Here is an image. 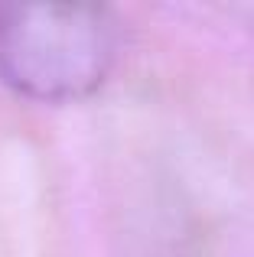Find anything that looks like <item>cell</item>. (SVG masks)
Listing matches in <instances>:
<instances>
[{"label": "cell", "mask_w": 254, "mask_h": 257, "mask_svg": "<svg viewBox=\"0 0 254 257\" xmlns=\"http://www.w3.org/2000/svg\"><path fill=\"white\" fill-rule=\"evenodd\" d=\"M117 20L104 7L0 4V75L36 101H75L111 75Z\"/></svg>", "instance_id": "6da1fadb"}]
</instances>
